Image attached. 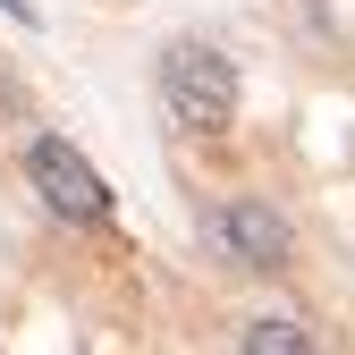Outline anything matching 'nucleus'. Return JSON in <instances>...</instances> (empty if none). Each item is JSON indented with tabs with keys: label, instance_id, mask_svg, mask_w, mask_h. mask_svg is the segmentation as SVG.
I'll return each mask as SVG.
<instances>
[{
	"label": "nucleus",
	"instance_id": "20e7f679",
	"mask_svg": "<svg viewBox=\"0 0 355 355\" xmlns=\"http://www.w3.org/2000/svg\"><path fill=\"white\" fill-rule=\"evenodd\" d=\"M245 347H254V355H262V347H271V355H304L313 338H304V322H288V313H271V322H245Z\"/></svg>",
	"mask_w": 355,
	"mask_h": 355
},
{
	"label": "nucleus",
	"instance_id": "7ed1b4c3",
	"mask_svg": "<svg viewBox=\"0 0 355 355\" xmlns=\"http://www.w3.org/2000/svg\"><path fill=\"white\" fill-rule=\"evenodd\" d=\"M211 245L237 262V271H288L296 262V229H288V211H271L262 195H229L211 211Z\"/></svg>",
	"mask_w": 355,
	"mask_h": 355
},
{
	"label": "nucleus",
	"instance_id": "f03ea898",
	"mask_svg": "<svg viewBox=\"0 0 355 355\" xmlns=\"http://www.w3.org/2000/svg\"><path fill=\"white\" fill-rule=\"evenodd\" d=\"M26 178H34V195L51 203L68 229H110V187H102V169L68 136H34L26 144Z\"/></svg>",
	"mask_w": 355,
	"mask_h": 355
},
{
	"label": "nucleus",
	"instance_id": "39448f33",
	"mask_svg": "<svg viewBox=\"0 0 355 355\" xmlns=\"http://www.w3.org/2000/svg\"><path fill=\"white\" fill-rule=\"evenodd\" d=\"M17 110H26V94H17V85H9V68H0V127H9Z\"/></svg>",
	"mask_w": 355,
	"mask_h": 355
},
{
	"label": "nucleus",
	"instance_id": "f257e3e1",
	"mask_svg": "<svg viewBox=\"0 0 355 355\" xmlns=\"http://www.w3.org/2000/svg\"><path fill=\"white\" fill-rule=\"evenodd\" d=\"M153 85H161V110L187 127V136H229L237 127V68L220 60L211 42H169Z\"/></svg>",
	"mask_w": 355,
	"mask_h": 355
}]
</instances>
